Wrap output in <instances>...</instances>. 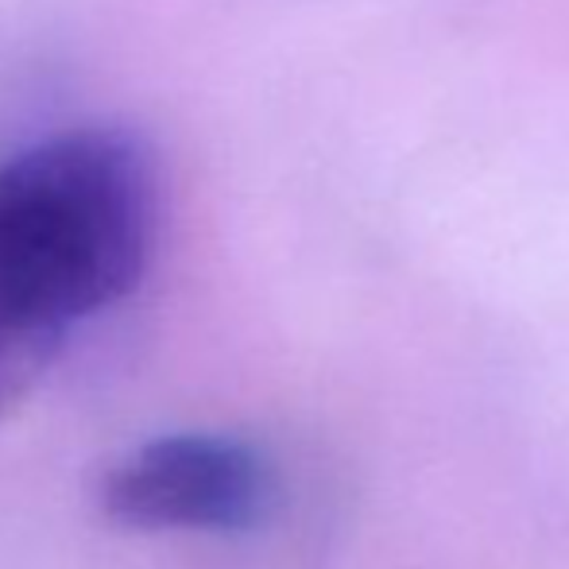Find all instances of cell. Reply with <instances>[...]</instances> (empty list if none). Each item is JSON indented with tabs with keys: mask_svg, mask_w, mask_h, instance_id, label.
<instances>
[{
	"mask_svg": "<svg viewBox=\"0 0 569 569\" xmlns=\"http://www.w3.org/2000/svg\"><path fill=\"white\" fill-rule=\"evenodd\" d=\"M276 480L252 442L210 430L159 435L101 480V508L136 531L237 535L271 508Z\"/></svg>",
	"mask_w": 569,
	"mask_h": 569,
	"instance_id": "obj_2",
	"label": "cell"
},
{
	"mask_svg": "<svg viewBox=\"0 0 569 569\" xmlns=\"http://www.w3.org/2000/svg\"><path fill=\"white\" fill-rule=\"evenodd\" d=\"M51 345L31 341L23 333H12L0 326V419L36 388V380L43 376V368L54 360Z\"/></svg>",
	"mask_w": 569,
	"mask_h": 569,
	"instance_id": "obj_3",
	"label": "cell"
},
{
	"mask_svg": "<svg viewBox=\"0 0 569 569\" xmlns=\"http://www.w3.org/2000/svg\"><path fill=\"white\" fill-rule=\"evenodd\" d=\"M156 179L120 128H70L0 163V326L59 349L140 283Z\"/></svg>",
	"mask_w": 569,
	"mask_h": 569,
	"instance_id": "obj_1",
	"label": "cell"
}]
</instances>
